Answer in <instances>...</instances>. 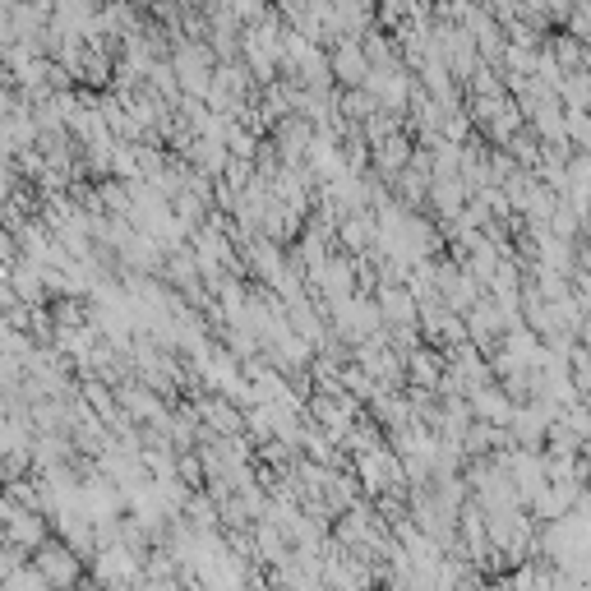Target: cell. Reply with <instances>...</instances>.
I'll list each match as a JSON object with an SVG mask.
<instances>
[{"instance_id":"6da1fadb","label":"cell","mask_w":591,"mask_h":591,"mask_svg":"<svg viewBox=\"0 0 591 591\" xmlns=\"http://www.w3.org/2000/svg\"><path fill=\"white\" fill-rule=\"evenodd\" d=\"M33 568L51 582V587H65V582H74V573H79V564L65 555L61 545H47V550H37V564H33Z\"/></svg>"}]
</instances>
